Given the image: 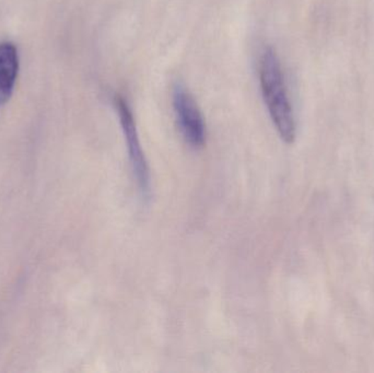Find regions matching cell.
Listing matches in <instances>:
<instances>
[{"instance_id": "obj_1", "label": "cell", "mask_w": 374, "mask_h": 373, "mask_svg": "<svg viewBox=\"0 0 374 373\" xmlns=\"http://www.w3.org/2000/svg\"><path fill=\"white\" fill-rule=\"evenodd\" d=\"M259 84L269 116L285 144L295 139V121L289 99L280 60L276 50L267 46L259 60Z\"/></svg>"}, {"instance_id": "obj_2", "label": "cell", "mask_w": 374, "mask_h": 373, "mask_svg": "<svg viewBox=\"0 0 374 373\" xmlns=\"http://www.w3.org/2000/svg\"><path fill=\"white\" fill-rule=\"evenodd\" d=\"M173 110L178 130L191 148L200 149L206 144V124L194 96L182 84L173 87Z\"/></svg>"}, {"instance_id": "obj_3", "label": "cell", "mask_w": 374, "mask_h": 373, "mask_svg": "<svg viewBox=\"0 0 374 373\" xmlns=\"http://www.w3.org/2000/svg\"><path fill=\"white\" fill-rule=\"evenodd\" d=\"M114 108L118 113L120 126L124 134L126 145H128V157L132 172L136 177L137 184L142 191V196L148 199L150 197V173H149L148 162L144 157L140 136L137 132L136 122L134 120L132 110L128 106V101L120 94H115L113 98Z\"/></svg>"}, {"instance_id": "obj_4", "label": "cell", "mask_w": 374, "mask_h": 373, "mask_svg": "<svg viewBox=\"0 0 374 373\" xmlns=\"http://www.w3.org/2000/svg\"><path fill=\"white\" fill-rule=\"evenodd\" d=\"M17 48L10 42L0 44V102H6L11 96L17 80Z\"/></svg>"}]
</instances>
